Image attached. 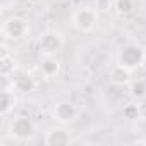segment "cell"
Here are the masks:
<instances>
[{"mask_svg":"<svg viewBox=\"0 0 146 146\" xmlns=\"http://www.w3.org/2000/svg\"><path fill=\"white\" fill-rule=\"evenodd\" d=\"M143 58H144V52L137 45H127V46H124L119 52V57H117L119 64L124 65V67H127L129 70L139 67L143 64Z\"/></svg>","mask_w":146,"mask_h":146,"instance_id":"obj_1","label":"cell"},{"mask_svg":"<svg viewBox=\"0 0 146 146\" xmlns=\"http://www.w3.org/2000/svg\"><path fill=\"white\" fill-rule=\"evenodd\" d=\"M11 134L17 139V141H28L35 136V124L29 117L19 115L14 117L11 122Z\"/></svg>","mask_w":146,"mask_h":146,"instance_id":"obj_2","label":"cell"},{"mask_svg":"<svg viewBox=\"0 0 146 146\" xmlns=\"http://www.w3.org/2000/svg\"><path fill=\"white\" fill-rule=\"evenodd\" d=\"M98 23V14L96 11L90 7H83L74 14V26L79 31H91Z\"/></svg>","mask_w":146,"mask_h":146,"instance_id":"obj_3","label":"cell"},{"mask_svg":"<svg viewBox=\"0 0 146 146\" xmlns=\"http://www.w3.org/2000/svg\"><path fill=\"white\" fill-rule=\"evenodd\" d=\"M62 48V38L57 33H45L38 41V50L43 55H55Z\"/></svg>","mask_w":146,"mask_h":146,"instance_id":"obj_4","label":"cell"},{"mask_svg":"<svg viewBox=\"0 0 146 146\" xmlns=\"http://www.w3.org/2000/svg\"><path fill=\"white\" fill-rule=\"evenodd\" d=\"M78 112H76V107L72 105L70 102H58L55 107H53V119L62 122V124H69L76 119Z\"/></svg>","mask_w":146,"mask_h":146,"instance_id":"obj_5","label":"cell"},{"mask_svg":"<svg viewBox=\"0 0 146 146\" xmlns=\"http://www.w3.org/2000/svg\"><path fill=\"white\" fill-rule=\"evenodd\" d=\"M28 31V24L24 19L21 17H11L5 21L4 24V33L7 38H12V40H17V38H23Z\"/></svg>","mask_w":146,"mask_h":146,"instance_id":"obj_6","label":"cell"},{"mask_svg":"<svg viewBox=\"0 0 146 146\" xmlns=\"http://www.w3.org/2000/svg\"><path fill=\"white\" fill-rule=\"evenodd\" d=\"M69 143H70V134L62 127H55L45 136L46 146H67Z\"/></svg>","mask_w":146,"mask_h":146,"instance_id":"obj_7","label":"cell"},{"mask_svg":"<svg viewBox=\"0 0 146 146\" xmlns=\"http://www.w3.org/2000/svg\"><path fill=\"white\" fill-rule=\"evenodd\" d=\"M12 86L16 91L19 93H33L36 88V81L31 74H26V72H21L19 76L12 78Z\"/></svg>","mask_w":146,"mask_h":146,"instance_id":"obj_8","label":"cell"},{"mask_svg":"<svg viewBox=\"0 0 146 146\" xmlns=\"http://www.w3.org/2000/svg\"><path fill=\"white\" fill-rule=\"evenodd\" d=\"M131 81V70L120 64H117L112 70H110V83L117 84V86H124Z\"/></svg>","mask_w":146,"mask_h":146,"instance_id":"obj_9","label":"cell"},{"mask_svg":"<svg viewBox=\"0 0 146 146\" xmlns=\"http://www.w3.org/2000/svg\"><path fill=\"white\" fill-rule=\"evenodd\" d=\"M40 70L43 72V76L46 78H52V76H57L58 74V70H60V64L58 60L53 57V55H45L43 60L40 62Z\"/></svg>","mask_w":146,"mask_h":146,"instance_id":"obj_10","label":"cell"},{"mask_svg":"<svg viewBox=\"0 0 146 146\" xmlns=\"http://www.w3.org/2000/svg\"><path fill=\"white\" fill-rule=\"evenodd\" d=\"M14 103H16L14 95L9 90L4 88V91H2V103H0V112H2V115H7L14 108Z\"/></svg>","mask_w":146,"mask_h":146,"instance_id":"obj_11","label":"cell"},{"mask_svg":"<svg viewBox=\"0 0 146 146\" xmlns=\"http://www.w3.org/2000/svg\"><path fill=\"white\" fill-rule=\"evenodd\" d=\"M131 95L134 98H144L146 96V81L137 79L131 83Z\"/></svg>","mask_w":146,"mask_h":146,"instance_id":"obj_12","label":"cell"},{"mask_svg":"<svg viewBox=\"0 0 146 146\" xmlns=\"http://www.w3.org/2000/svg\"><path fill=\"white\" fill-rule=\"evenodd\" d=\"M134 9V2L132 0H115V11L122 16L125 14H131Z\"/></svg>","mask_w":146,"mask_h":146,"instance_id":"obj_13","label":"cell"},{"mask_svg":"<svg viewBox=\"0 0 146 146\" xmlns=\"http://www.w3.org/2000/svg\"><path fill=\"white\" fill-rule=\"evenodd\" d=\"M0 72H2V76H5V78H9V74L11 72H14V60H12V57H2L0 58Z\"/></svg>","mask_w":146,"mask_h":146,"instance_id":"obj_14","label":"cell"},{"mask_svg":"<svg viewBox=\"0 0 146 146\" xmlns=\"http://www.w3.org/2000/svg\"><path fill=\"white\" fill-rule=\"evenodd\" d=\"M122 113H124L125 119L136 120V119H139V105H136V103H127V105H124Z\"/></svg>","mask_w":146,"mask_h":146,"instance_id":"obj_15","label":"cell"},{"mask_svg":"<svg viewBox=\"0 0 146 146\" xmlns=\"http://www.w3.org/2000/svg\"><path fill=\"white\" fill-rule=\"evenodd\" d=\"M112 7V0H96V9L102 12H108Z\"/></svg>","mask_w":146,"mask_h":146,"instance_id":"obj_16","label":"cell"},{"mask_svg":"<svg viewBox=\"0 0 146 146\" xmlns=\"http://www.w3.org/2000/svg\"><path fill=\"white\" fill-rule=\"evenodd\" d=\"M139 119H146V102L139 103Z\"/></svg>","mask_w":146,"mask_h":146,"instance_id":"obj_17","label":"cell"},{"mask_svg":"<svg viewBox=\"0 0 146 146\" xmlns=\"http://www.w3.org/2000/svg\"><path fill=\"white\" fill-rule=\"evenodd\" d=\"M141 67L146 70V55H144V58H143V64H141Z\"/></svg>","mask_w":146,"mask_h":146,"instance_id":"obj_18","label":"cell"},{"mask_svg":"<svg viewBox=\"0 0 146 146\" xmlns=\"http://www.w3.org/2000/svg\"><path fill=\"white\" fill-rule=\"evenodd\" d=\"M139 144H144V146H146V136H144V137H143V139L139 141Z\"/></svg>","mask_w":146,"mask_h":146,"instance_id":"obj_19","label":"cell"}]
</instances>
